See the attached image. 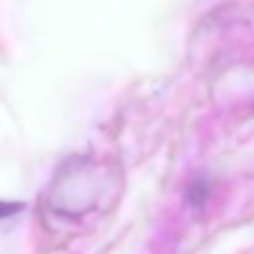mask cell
<instances>
[{
  "label": "cell",
  "mask_w": 254,
  "mask_h": 254,
  "mask_svg": "<svg viewBox=\"0 0 254 254\" xmlns=\"http://www.w3.org/2000/svg\"><path fill=\"white\" fill-rule=\"evenodd\" d=\"M208 196V187L202 181H196L192 187H189V200L192 206H202Z\"/></svg>",
  "instance_id": "6da1fadb"
},
{
  "label": "cell",
  "mask_w": 254,
  "mask_h": 254,
  "mask_svg": "<svg viewBox=\"0 0 254 254\" xmlns=\"http://www.w3.org/2000/svg\"><path fill=\"white\" fill-rule=\"evenodd\" d=\"M22 206H24L22 202H4V200H0V218H6V216H12V214L20 212Z\"/></svg>",
  "instance_id": "7a4b0ae2"
}]
</instances>
